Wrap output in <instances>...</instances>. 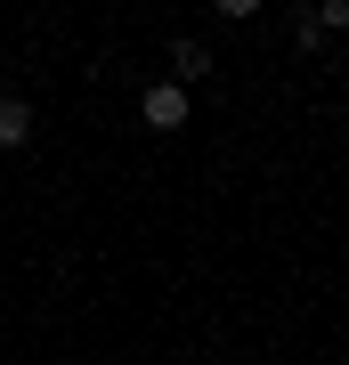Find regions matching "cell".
<instances>
[{
	"label": "cell",
	"mask_w": 349,
	"mask_h": 365,
	"mask_svg": "<svg viewBox=\"0 0 349 365\" xmlns=\"http://www.w3.org/2000/svg\"><path fill=\"white\" fill-rule=\"evenodd\" d=\"M33 138V106L25 98H0V146H25Z\"/></svg>",
	"instance_id": "cell-3"
},
{
	"label": "cell",
	"mask_w": 349,
	"mask_h": 365,
	"mask_svg": "<svg viewBox=\"0 0 349 365\" xmlns=\"http://www.w3.org/2000/svg\"><path fill=\"white\" fill-rule=\"evenodd\" d=\"M203 73H211V49H203V41H171V81L187 90V81H203Z\"/></svg>",
	"instance_id": "cell-2"
},
{
	"label": "cell",
	"mask_w": 349,
	"mask_h": 365,
	"mask_svg": "<svg viewBox=\"0 0 349 365\" xmlns=\"http://www.w3.org/2000/svg\"><path fill=\"white\" fill-rule=\"evenodd\" d=\"M138 114H146V130H187V90L179 81H155V90L138 98Z\"/></svg>",
	"instance_id": "cell-1"
}]
</instances>
